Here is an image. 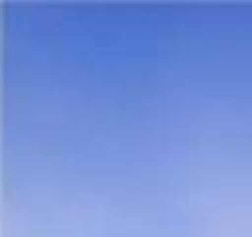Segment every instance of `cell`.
<instances>
[]
</instances>
